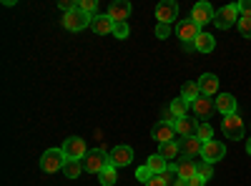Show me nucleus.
Segmentation results:
<instances>
[{
    "instance_id": "1",
    "label": "nucleus",
    "mask_w": 251,
    "mask_h": 186,
    "mask_svg": "<svg viewBox=\"0 0 251 186\" xmlns=\"http://www.w3.org/2000/svg\"><path fill=\"white\" fill-rule=\"evenodd\" d=\"M106 166H111V161H108V154L103 149H93V151H88L86 156H83V171H88V174L98 176Z\"/></svg>"
},
{
    "instance_id": "2",
    "label": "nucleus",
    "mask_w": 251,
    "mask_h": 186,
    "mask_svg": "<svg viewBox=\"0 0 251 186\" xmlns=\"http://www.w3.org/2000/svg\"><path fill=\"white\" fill-rule=\"evenodd\" d=\"M66 161H68V156L63 154V149H48L43 154V159H40V169L46 174H55V171H63Z\"/></svg>"
},
{
    "instance_id": "3",
    "label": "nucleus",
    "mask_w": 251,
    "mask_h": 186,
    "mask_svg": "<svg viewBox=\"0 0 251 186\" xmlns=\"http://www.w3.org/2000/svg\"><path fill=\"white\" fill-rule=\"evenodd\" d=\"M91 23H93V15L83 13L80 8L63 15V26H66V30H73V33H78L83 28H91Z\"/></svg>"
},
{
    "instance_id": "4",
    "label": "nucleus",
    "mask_w": 251,
    "mask_h": 186,
    "mask_svg": "<svg viewBox=\"0 0 251 186\" xmlns=\"http://www.w3.org/2000/svg\"><path fill=\"white\" fill-rule=\"evenodd\" d=\"M201 33H203V30L194 23L191 18H188V20H181V23L176 26V35H178V40H183V43H186V48H194L196 38H199Z\"/></svg>"
},
{
    "instance_id": "5",
    "label": "nucleus",
    "mask_w": 251,
    "mask_h": 186,
    "mask_svg": "<svg viewBox=\"0 0 251 186\" xmlns=\"http://www.w3.org/2000/svg\"><path fill=\"white\" fill-rule=\"evenodd\" d=\"M239 5L234 3V5H224L221 10H216V18H214V23H216V28H221V30H228L231 26H236L239 23Z\"/></svg>"
},
{
    "instance_id": "6",
    "label": "nucleus",
    "mask_w": 251,
    "mask_h": 186,
    "mask_svg": "<svg viewBox=\"0 0 251 186\" xmlns=\"http://www.w3.org/2000/svg\"><path fill=\"white\" fill-rule=\"evenodd\" d=\"M221 129L226 133V138H244V121L239 118V113H231V116H224L221 121Z\"/></svg>"
},
{
    "instance_id": "7",
    "label": "nucleus",
    "mask_w": 251,
    "mask_h": 186,
    "mask_svg": "<svg viewBox=\"0 0 251 186\" xmlns=\"http://www.w3.org/2000/svg\"><path fill=\"white\" fill-rule=\"evenodd\" d=\"M214 18H216V13H214L211 3H196L194 10H191V20H194L199 28H203V26H208V23H214Z\"/></svg>"
},
{
    "instance_id": "8",
    "label": "nucleus",
    "mask_w": 251,
    "mask_h": 186,
    "mask_svg": "<svg viewBox=\"0 0 251 186\" xmlns=\"http://www.w3.org/2000/svg\"><path fill=\"white\" fill-rule=\"evenodd\" d=\"M63 154H66L68 159H78V161H83V156L88 154V149H86V141L78 138V136L66 138V141H63Z\"/></svg>"
},
{
    "instance_id": "9",
    "label": "nucleus",
    "mask_w": 251,
    "mask_h": 186,
    "mask_svg": "<svg viewBox=\"0 0 251 186\" xmlns=\"http://www.w3.org/2000/svg\"><path fill=\"white\" fill-rule=\"evenodd\" d=\"M191 111L196 113V118L206 121V118H211L216 113V101H211L208 96H199L194 103H191Z\"/></svg>"
},
{
    "instance_id": "10",
    "label": "nucleus",
    "mask_w": 251,
    "mask_h": 186,
    "mask_svg": "<svg viewBox=\"0 0 251 186\" xmlns=\"http://www.w3.org/2000/svg\"><path fill=\"white\" fill-rule=\"evenodd\" d=\"M156 18H158V23L171 26L178 18V5L174 3V0H161V3L156 5Z\"/></svg>"
},
{
    "instance_id": "11",
    "label": "nucleus",
    "mask_w": 251,
    "mask_h": 186,
    "mask_svg": "<svg viewBox=\"0 0 251 186\" xmlns=\"http://www.w3.org/2000/svg\"><path fill=\"white\" fill-rule=\"evenodd\" d=\"M226 156V146L221 141H206L203 143V151H201V159L206 161V163H216V161H221Z\"/></svg>"
},
{
    "instance_id": "12",
    "label": "nucleus",
    "mask_w": 251,
    "mask_h": 186,
    "mask_svg": "<svg viewBox=\"0 0 251 186\" xmlns=\"http://www.w3.org/2000/svg\"><path fill=\"white\" fill-rule=\"evenodd\" d=\"M108 161H111V166H116V169L128 166V163L133 161V149H131V146H116V149L108 154Z\"/></svg>"
},
{
    "instance_id": "13",
    "label": "nucleus",
    "mask_w": 251,
    "mask_h": 186,
    "mask_svg": "<svg viewBox=\"0 0 251 186\" xmlns=\"http://www.w3.org/2000/svg\"><path fill=\"white\" fill-rule=\"evenodd\" d=\"M178 149H181L183 156L194 159V156H201V151H203V141H201L199 136H186V138L178 141Z\"/></svg>"
},
{
    "instance_id": "14",
    "label": "nucleus",
    "mask_w": 251,
    "mask_h": 186,
    "mask_svg": "<svg viewBox=\"0 0 251 186\" xmlns=\"http://www.w3.org/2000/svg\"><path fill=\"white\" fill-rule=\"evenodd\" d=\"M151 136H153V141H158V143H169V141L176 138V129H174V123L161 121V123H156V126L151 129Z\"/></svg>"
},
{
    "instance_id": "15",
    "label": "nucleus",
    "mask_w": 251,
    "mask_h": 186,
    "mask_svg": "<svg viewBox=\"0 0 251 186\" xmlns=\"http://www.w3.org/2000/svg\"><path fill=\"white\" fill-rule=\"evenodd\" d=\"M174 129H176V133H178L181 138H186V136H196V131H199V121L183 116V118H176V121H174Z\"/></svg>"
},
{
    "instance_id": "16",
    "label": "nucleus",
    "mask_w": 251,
    "mask_h": 186,
    "mask_svg": "<svg viewBox=\"0 0 251 186\" xmlns=\"http://www.w3.org/2000/svg\"><path fill=\"white\" fill-rule=\"evenodd\" d=\"M128 15H131V3H126V0H116V3H111L108 18L113 20V23H126Z\"/></svg>"
},
{
    "instance_id": "17",
    "label": "nucleus",
    "mask_w": 251,
    "mask_h": 186,
    "mask_svg": "<svg viewBox=\"0 0 251 186\" xmlns=\"http://www.w3.org/2000/svg\"><path fill=\"white\" fill-rule=\"evenodd\" d=\"M236 98L231 96V93H219L216 96V111L219 113H224V116H231V113H236Z\"/></svg>"
},
{
    "instance_id": "18",
    "label": "nucleus",
    "mask_w": 251,
    "mask_h": 186,
    "mask_svg": "<svg viewBox=\"0 0 251 186\" xmlns=\"http://www.w3.org/2000/svg\"><path fill=\"white\" fill-rule=\"evenodd\" d=\"M113 28H116V23H113L108 15H93L91 30H93L96 35H108V33H113Z\"/></svg>"
},
{
    "instance_id": "19",
    "label": "nucleus",
    "mask_w": 251,
    "mask_h": 186,
    "mask_svg": "<svg viewBox=\"0 0 251 186\" xmlns=\"http://www.w3.org/2000/svg\"><path fill=\"white\" fill-rule=\"evenodd\" d=\"M199 88H201V96H216V91H219V78L214 76V73H203L201 78H199Z\"/></svg>"
},
{
    "instance_id": "20",
    "label": "nucleus",
    "mask_w": 251,
    "mask_h": 186,
    "mask_svg": "<svg viewBox=\"0 0 251 186\" xmlns=\"http://www.w3.org/2000/svg\"><path fill=\"white\" fill-rule=\"evenodd\" d=\"M176 176L178 179H191V176H196V161L194 159H188V156H183L181 161H176Z\"/></svg>"
},
{
    "instance_id": "21",
    "label": "nucleus",
    "mask_w": 251,
    "mask_h": 186,
    "mask_svg": "<svg viewBox=\"0 0 251 186\" xmlns=\"http://www.w3.org/2000/svg\"><path fill=\"white\" fill-rule=\"evenodd\" d=\"M156 154L163 156L166 161H176V156L181 154V149H178L176 141H169V143H158V151H156Z\"/></svg>"
},
{
    "instance_id": "22",
    "label": "nucleus",
    "mask_w": 251,
    "mask_h": 186,
    "mask_svg": "<svg viewBox=\"0 0 251 186\" xmlns=\"http://www.w3.org/2000/svg\"><path fill=\"white\" fill-rule=\"evenodd\" d=\"M201 96V88H199V80H188V83L181 86V98L188 101V103H194L196 98Z\"/></svg>"
},
{
    "instance_id": "23",
    "label": "nucleus",
    "mask_w": 251,
    "mask_h": 186,
    "mask_svg": "<svg viewBox=\"0 0 251 186\" xmlns=\"http://www.w3.org/2000/svg\"><path fill=\"white\" fill-rule=\"evenodd\" d=\"M214 46H216V40H214L211 33H201V35L196 38V43H194V48H196L199 53H211Z\"/></svg>"
},
{
    "instance_id": "24",
    "label": "nucleus",
    "mask_w": 251,
    "mask_h": 186,
    "mask_svg": "<svg viewBox=\"0 0 251 186\" xmlns=\"http://www.w3.org/2000/svg\"><path fill=\"white\" fill-rule=\"evenodd\" d=\"M169 163H171V161H166L163 156L153 154V156H149V161H146V166H149L153 174H163L166 169H169Z\"/></svg>"
},
{
    "instance_id": "25",
    "label": "nucleus",
    "mask_w": 251,
    "mask_h": 186,
    "mask_svg": "<svg viewBox=\"0 0 251 186\" xmlns=\"http://www.w3.org/2000/svg\"><path fill=\"white\" fill-rule=\"evenodd\" d=\"M188 108H191V103L183 101L181 96H178L176 101H171V106H169V111L174 113V118H183V116L188 113Z\"/></svg>"
},
{
    "instance_id": "26",
    "label": "nucleus",
    "mask_w": 251,
    "mask_h": 186,
    "mask_svg": "<svg viewBox=\"0 0 251 186\" xmlns=\"http://www.w3.org/2000/svg\"><path fill=\"white\" fill-rule=\"evenodd\" d=\"M80 171H83V161H78V159H68L66 166H63V174H66L68 179H78Z\"/></svg>"
},
{
    "instance_id": "27",
    "label": "nucleus",
    "mask_w": 251,
    "mask_h": 186,
    "mask_svg": "<svg viewBox=\"0 0 251 186\" xmlns=\"http://www.w3.org/2000/svg\"><path fill=\"white\" fill-rule=\"evenodd\" d=\"M98 181L103 184V186H113L116 181H118V174H116V166H106L100 174H98Z\"/></svg>"
},
{
    "instance_id": "28",
    "label": "nucleus",
    "mask_w": 251,
    "mask_h": 186,
    "mask_svg": "<svg viewBox=\"0 0 251 186\" xmlns=\"http://www.w3.org/2000/svg\"><path fill=\"white\" fill-rule=\"evenodd\" d=\"M196 174L203 176L206 181L214 176V163H206V161H196Z\"/></svg>"
},
{
    "instance_id": "29",
    "label": "nucleus",
    "mask_w": 251,
    "mask_h": 186,
    "mask_svg": "<svg viewBox=\"0 0 251 186\" xmlns=\"http://www.w3.org/2000/svg\"><path fill=\"white\" fill-rule=\"evenodd\" d=\"M196 136H199L203 143H206V141H214V131H211V126H208V123H199Z\"/></svg>"
},
{
    "instance_id": "30",
    "label": "nucleus",
    "mask_w": 251,
    "mask_h": 186,
    "mask_svg": "<svg viewBox=\"0 0 251 186\" xmlns=\"http://www.w3.org/2000/svg\"><path fill=\"white\" fill-rule=\"evenodd\" d=\"M236 28H239V33H241L244 38H251V18L241 15V18H239V23H236Z\"/></svg>"
},
{
    "instance_id": "31",
    "label": "nucleus",
    "mask_w": 251,
    "mask_h": 186,
    "mask_svg": "<svg viewBox=\"0 0 251 186\" xmlns=\"http://www.w3.org/2000/svg\"><path fill=\"white\" fill-rule=\"evenodd\" d=\"M58 5H60V10H63V13H71V10H78V8H80L78 0H60Z\"/></svg>"
},
{
    "instance_id": "32",
    "label": "nucleus",
    "mask_w": 251,
    "mask_h": 186,
    "mask_svg": "<svg viewBox=\"0 0 251 186\" xmlns=\"http://www.w3.org/2000/svg\"><path fill=\"white\" fill-rule=\"evenodd\" d=\"M128 33H131V30H128V23H116V28H113V35H116V38L123 40V38H128Z\"/></svg>"
},
{
    "instance_id": "33",
    "label": "nucleus",
    "mask_w": 251,
    "mask_h": 186,
    "mask_svg": "<svg viewBox=\"0 0 251 186\" xmlns=\"http://www.w3.org/2000/svg\"><path fill=\"white\" fill-rule=\"evenodd\" d=\"M151 176H156V174H153V171H151L149 166H141V169L136 171V179H138V181H143V184H146V181H149Z\"/></svg>"
},
{
    "instance_id": "34",
    "label": "nucleus",
    "mask_w": 251,
    "mask_h": 186,
    "mask_svg": "<svg viewBox=\"0 0 251 186\" xmlns=\"http://www.w3.org/2000/svg\"><path fill=\"white\" fill-rule=\"evenodd\" d=\"M96 5H98V0H80V10H83V13H88V15H93Z\"/></svg>"
},
{
    "instance_id": "35",
    "label": "nucleus",
    "mask_w": 251,
    "mask_h": 186,
    "mask_svg": "<svg viewBox=\"0 0 251 186\" xmlns=\"http://www.w3.org/2000/svg\"><path fill=\"white\" fill-rule=\"evenodd\" d=\"M239 15H246V18H251V0H239Z\"/></svg>"
},
{
    "instance_id": "36",
    "label": "nucleus",
    "mask_w": 251,
    "mask_h": 186,
    "mask_svg": "<svg viewBox=\"0 0 251 186\" xmlns=\"http://www.w3.org/2000/svg\"><path fill=\"white\" fill-rule=\"evenodd\" d=\"M169 35H171V26H166V23L156 26V38H169Z\"/></svg>"
},
{
    "instance_id": "37",
    "label": "nucleus",
    "mask_w": 251,
    "mask_h": 186,
    "mask_svg": "<svg viewBox=\"0 0 251 186\" xmlns=\"http://www.w3.org/2000/svg\"><path fill=\"white\" fill-rule=\"evenodd\" d=\"M146 186H169V184H166V179L161 174H156V176H151L149 181H146Z\"/></svg>"
},
{
    "instance_id": "38",
    "label": "nucleus",
    "mask_w": 251,
    "mask_h": 186,
    "mask_svg": "<svg viewBox=\"0 0 251 186\" xmlns=\"http://www.w3.org/2000/svg\"><path fill=\"white\" fill-rule=\"evenodd\" d=\"M188 186H206V179L203 176H191V179H188Z\"/></svg>"
},
{
    "instance_id": "39",
    "label": "nucleus",
    "mask_w": 251,
    "mask_h": 186,
    "mask_svg": "<svg viewBox=\"0 0 251 186\" xmlns=\"http://www.w3.org/2000/svg\"><path fill=\"white\" fill-rule=\"evenodd\" d=\"M174 186H188V181H186V179H178V176H176V181H174Z\"/></svg>"
},
{
    "instance_id": "40",
    "label": "nucleus",
    "mask_w": 251,
    "mask_h": 186,
    "mask_svg": "<svg viewBox=\"0 0 251 186\" xmlns=\"http://www.w3.org/2000/svg\"><path fill=\"white\" fill-rule=\"evenodd\" d=\"M246 154H249V156H251V138H249V141H246Z\"/></svg>"
}]
</instances>
